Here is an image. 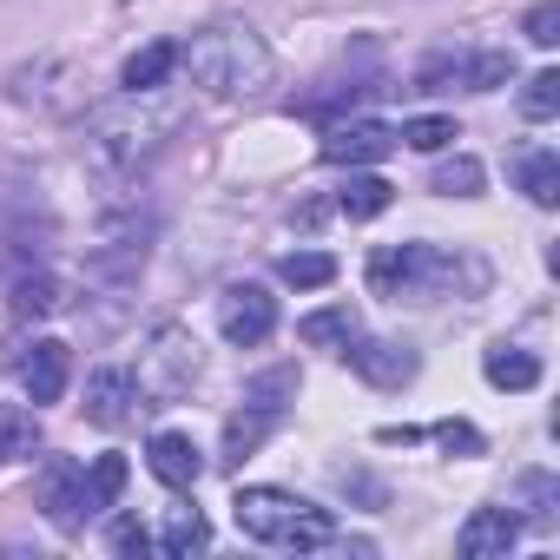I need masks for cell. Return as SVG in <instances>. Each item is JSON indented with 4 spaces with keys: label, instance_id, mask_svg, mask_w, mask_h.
<instances>
[{
    "label": "cell",
    "instance_id": "6da1fadb",
    "mask_svg": "<svg viewBox=\"0 0 560 560\" xmlns=\"http://www.w3.org/2000/svg\"><path fill=\"white\" fill-rule=\"evenodd\" d=\"M172 126H178V113L159 106V93H126V100L93 106V113H86V132H80L86 172L106 178V185L139 178V172L159 159V145L172 139Z\"/></svg>",
    "mask_w": 560,
    "mask_h": 560
},
{
    "label": "cell",
    "instance_id": "7a4b0ae2",
    "mask_svg": "<svg viewBox=\"0 0 560 560\" xmlns=\"http://www.w3.org/2000/svg\"><path fill=\"white\" fill-rule=\"evenodd\" d=\"M370 291L389 298V304L481 298L488 264L475 250H442V244H383V250H370Z\"/></svg>",
    "mask_w": 560,
    "mask_h": 560
},
{
    "label": "cell",
    "instance_id": "3957f363",
    "mask_svg": "<svg viewBox=\"0 0 560 560\" xmlns=\"http://www.w3.org/2000/svg\"><path fill=\"white\" fill-rule=\"evenodd\" d=\"M178 73L205 93V100H257L270 80H277V60L270 47L237 27V21H218V27H198L185 47H178Z\"/></svg>",
    "mask_w": 560,
    "mask_h": 560
},
{
    "label": "cell",
    "instance_id": "277c9868",
    "mask_svg": "<svg viewBox=\"0 0 560 560\" xmlns=\"http://www.w3.org/2000/svg\"><path fill=\"white\" fill-rule=\"evenodd\" d=\"M231 521L257 547H284V553L337 547V514L304 501V494H291V488H237L231 494Z\"/></svg>",
    "mask_w": 560,
    "mask_h": 560
},
{
    "label": "cell",
    "instance_id": "5b68a950",
    "mask_svg": "<svg viewBox=\"0 0 560 560\" xmlns=\"http://www.w3.org/2000/svg\"><path fill=\"white\" fill-rule=\"evenodd\" d=\"M298 402V370L284 363V370H264V376H250L244 383V409L224 422V468H237V462H250L264 442H270V429L284 422V409Z\"/></svg>",
    "mask_w": 560,
    "mask_h": 560
},
{
    "label": "cell",
    "instance_id": "8992f818",
    "mask_svg": "<svg viewBox=\"0 0 560 560\" xmlns=\"http://www.w3.org/2000/svg\"><path fill=\"white\" fill-rule=\"evenodd\" d=\"M198 370H205V350H198V337L185 330V324H159L152 337H145V357H139V389L145 396H159V402H178L191 383H198Z\"/></svg>",
    "mask_w": 560,
    "mask_h": 560
},
{
    "label": "cell",
    "instance_id": "52a82bcc",
    "mask_svg": "<svg viewBox=\"0 0 560 560\" xmlns=\"http://www.w3.org/2000/svg\"><path fill=\"white\" fill-rule=\"evenodd\" d=\"M34 501H40V514H47L60 534H86V521L100 514V501H93V481H86V468H80L73 455H47Z\"/></svg>",
    "mask_w": 560,
    "mask_h": 560
},
{
    "label": "cell",
    "instance_id": "ba28073f",
    "mask_svg": "<svg viewBox=\"0 0 560 560\" xmlns=\"http://www.w3.org/2000/svg\"><path fill=\"white\" fill-rule=\"evenodd\" d=\"M8 370L21 376L27 402H34V409H47V402H60V396H67V370H73V350H67L60 337H34V343H14Z\"/></svg>",
    "mask_w": 560,
    "mask_h": 560
},
{
    "label": "cell",
    "instance_id": "9c48e42d",
    "mask_svg": "<svg viewBox=\"0 0 560 560\" xmlns=\"http://www.w3.org/2000/svg\"><path fill=\"white\" fill-rule=\"evenodd\" d=\"M218 330H224V343L257 350V343L277 330V298H270L264 284H231V291L218 298Z\"/></svg>",
    "mask_w": 560,
    "mask_h": 560
},
{
    "label": "cell",
    "instance_id": "30bf717a",
    "mask_svg": "<svg viewBox=\"0 0 560 560\" xmlns=\"http://www.w3.org/2000/svg\"><path fill=\"white\" fill-rule=\"evenodd\" d=\"M343 363H350L363 383H376V389H402V383H416V370H422V357H416L409 343H396V337H350V343H343Z\"/></svg>",
    "mask_w": 560,
    "mask_h": 560
},
{
    "label": "cell",
    "instance_id": "8fae6325",
    "mask_svg": "<svg viewBox=\"0 0 560 560\" xmlns=\"http://www.w3.org/2000/svg\"><path fill=\"white\" fill-rule=\"evenodd\" d=\"M139 409H152L145 402V389H139V376L132 370H93L86 376V422H100V429H126V422H139Z\"/></svg>",
    "mask_w": 560,
    "mask_h": 560
},
{
    "label": "cell",
    "instance_id": "7c38bea8",
    "mask_svg": "<svg viewBox=\"0 0 560 560\" xmlns=\"http://www.w3.org/2000/svg\"><path fill=\"white\" fill-rule=\"evenodd\" d=\"M402 139H396V126H383V119H337L330 132H324V159L330 165H376V159H389Z\"/></svg>",
    "mask_w": 560,
    "mask_h": 560
},
{
    "label": "cell",
    "instance_id": "4fadbf2b",
    "mask_svg": "<svg viewBox=\"0 0 560 560\" xmlns=\"http://www.w3.org/2000/svg\"><path fill=\"white\" fill-rule=\"evenodd\" d=\"M514 540H521V514H514V508H475V514L462 521V534H455V547H462L468 560H508Z\"/></svg>",
    "mask_w": 560,
    "mask_h": 560
},
{
    "label": "cell",
    "instance_id": "5bb4252c",
    "mask_svg": "<svg viewBox=\"0 0 560 560\" xmlns=\"http://www.w3.org/2000/svg\"><path fill=\"white\" fill-rule=\"evenodd\" d=\"M145 462H152V475H159L165 488H178V494H191V488H198V475H205L198 442H191V435H178V429H159V435L145 442Z\"/></svg>",
    "mask_w": 560,
    "mask_h": 560
},
{
    "label": "cell",
    "instance_id": "9a60e30c",
    "mask_svg": "<svg viewBox=\"0 0 560 560\" xmlns=\"http://www.w3.org/2000/svg\"><path fill=\"white\" fill-rule=\"evenodd\" d=\"M172 73H178V40H152V47H139V54L126 60L119 86H126V93H159Z\"/></svg>",
    "mask_w": 560,
    "mask_h": 560
},
{
    "label": "cell",
    "instance_id": "2e32d148",
    "mask_svg": "<svg viewBox=\"0 0 560 560\" xmlns=\"http://www.w3.org/2000/svg\"><path fill=\"white\" fill-rule=\"evenodd\" d=\"M481 376H488L494 389H514V396H521V389H534V383H540V357H534V350H521V343H494V350L481 357Z\"/></svg>",
    "mask_w": 560,
    "mask_h": 560
},
{
    "label": "cell",
    "instance_id": "e0dca14e",
    "mask_svg": "<svg viewBox=\"0 0 560 560\" xmlns=\"http://www.w3.org/2000/svg\"><path fill=\"white\" fill-rule=\"evenodd\" d=\"M152 547H159V553H172V560H191V553H205V547H211V521H205L198 508H172Z\"/></svg>",
    "mask_w": 560,
    "mask_h": 560
},
{
    "label": "cell",
    "instance_id": "ac0fdd59",
    "mask_svg": "<svg viewBox=\"0 0 560 560\" xmlns=\"http://www.w3.org/2000/svg\"><path fill=\"white\" fill-rule=\"evenodd\" d=\"M389 198H396V185H389V178H376V172H357V165H350V185L337 191V211L363 224V218H383V211H389Z\"/></svg>",
    "mask_w": 560,
    "mask_h": 560
},
{
    "label": "cell",
    "instance_id": "d6986e66",
    "mask_svg": "<svg viewBox=\"0 0 560 560\" xmlns=\"http://www.w3.org/2000/svg\"><path fill=\"white\" fill-rule=\"evenodd\" d=\"M40 448V416L21 409V402H0V468L8 462H27Z\"/></svg>",
    "mask_w": 560,
    "mask_h": 560
},
{
    "label": "cell",
    "instance_id": "ffe728a7",
    "mask_svg": "<svg viewBox=\"0 0 560 560\" xmlns=\"http://www.w3.org/2000/svg\"><path fill=\"white\" fill-rule=\"evenodd\" d=\"M521 191H527L540 211H553V205H560V152H547V145L527 152V159H521Z\"/></svg>",
    "mask_w": 560,
    "mask_h": 560
},
{
    "label": "cell",
    "instance_id": "44dd1931",
    "mask_svg": "<svg viewBox=\"0 0 560 560\" xmlns=\"http://www.w3.org/2000/svg\"><path fill=\"white\" fill-rule=\"evenodd\" d=\"M298 337H304L311 350H343V343L357 337V317H350V304H330V311H311V317L298 324Z\"/></svg>",
    "mask_w": 560,
    "mask_h": 560
},
{
    "label": "cell",
    "instance_id": "7402d4cb",
    "mask_svg": "<svg viewBox=\"0 0 560 560\" xmlns=\"http://www.w3.org/2000/svg\"><path fill=\"white\" fill-rule=\"evenodd\" d=\"M277 277L298 291H324L330 277H337V257L330 250H291V257H277Z\"/></svg>",
    "mask_w": 560,
    "mask_h": 560
},
{
    "label": "cell",
    "instance_id": "603a6c76",
    "mask_svg": "<svg viewBox=\"0 0 560 560\" xmlns=\"http://www.w3.org/2000/svg\"><path fill=\"white\" fill-rule=\"evenodd\" d=\"M67 298H60V284L47 270H27V277H14V317H54Z\"/></svg>",
    "mask_w": 560,
    "mask_h": 560
},
{
    "label": "cell",
    "instance_id": "cb8c5ba5",
    "mask_svg": "<svg viewBox=\"0 0 560 560\" xmlns=\"http://www.w3.org/2000/svg\"><path fill=\"white\" fill-rule=\"evenodd\" d=\"M481 185H488V172H481V159H448V165H435V191L442 198H481Z\"/></svg>",
    "mask_w": 560,
    "mask_h": 560
},
{
    "label": "cell",
    "instance_id": "d4e9b609",
    "mask_svg": "<svg viewBox=\"0 0 560 560\" xmlns=\"http://www.w3.org/2000/svg\"><path fill=\"white\" fill-rule=\"evenodd\" d=\"M553 113H560V73L547 67V73H534V80L521 86V119L540 126V119H553Z\"/></svg>",
    "mask_w": 560,
    "mask_h": 560
},
{
    "label": "cell",
    "instance_id": "484cf974",
    "mask_svg": "<svg viewBox=\"0 0 560 560\" xmlns=\"http://www.w3.org/2000/svg\"><path fill=\"white\" fill-rule=\"evenodd\" d=\"M521 501H527V514H521V521H534V527H553L560 481H553V475H521Z\"/></svg>",
    "mask_w": 560,
    "mask_h": 560
},
{
    "label": "cell",
    "instance_id": "4316f807",
    "mask_svg": "<svg viewBox=\"0 0 560 560\" xmlns=\"http://www.w3.org/2000/svg\"><path fill=\"white\" fill-rule=\"evenodd\" d=\"M396 139H402V145H416V152H442V145H455L462 132H455V119L429 113V119H409V126H402Z\"/></svg>",
    "mask_w": 560,
    "mask_h": 560
},
{
    "label": "cell",
    "instance_id": "83f0119b",
    "mask_svg": "<svg viewBox=\"0 0 560 560\" xmlns=\"http://www.w3.org/2000/svg\"><path fill=\"white\" fill-rule=\"evenodd\" d=\"M462 80H468L475 93H494V86L514 80V54H475V60L462 67Z\"/></svg>",
    "mask_w": 560,
    "mask_h": 560
},
{
    "label": "cell",
    "instance_id": "f1b7e54d",
    "mask_svg": "<svg viewBox=\"0 0 560 560\" xmlns=\"http://www.w3.org/2000/svg\"><path fill=\"white\" fill-rule=\"evenodd\" d=\"M86 481H93V501H100V508H113V501H119V488H126V455H100V462L86 468Z\"/></svg>",
    "mask_w": 560,
    "mask_h": 560
},
{
    "label": "cell",
    "instance_id": "f546056e",
    "mask_svg": "<svg viewBox=\"0 0 560 560\" xmlns=\"http://www.w3.org/2000/svg\"><path fill=\"white\" fill-rule=\"evenodd\" d=\"M422 435H429V442H442L448 455H481V448H488L475 422H435V429H422Z\"/></svg>",
    "mask_w": 560,
    "mask_h": 560
},
{
    "label": "cell",
    "instance_id": "4dcf8cb0",
    "mask_svg": "<svg viewBox=\"0 0 560 560\" xmlns=\"http://www.w3.org/2000/svg\"><path fill=\"white\" fill-rule=\"evenodd\" d=\"M521 34H527L534 47H553V40H560V0H540V8L527 14V27H521Z\"/></svg>",
    "mask_w": 560,
    "mask_h": 560
},
{
    "label": "cell",
    "instance_id": "1f68e13d",
    "mask_svg": "<svg viewBox=\"0 0 560 560\" xmlns=\"http://www.w3.org/2000/svg\"><path fill=\"white\" fill-rule=\"evenodd\" d=\"M106 540H113V553H152V534L139 527V514H119Z\"/></svg>",
    "mask_w": 560,
    "mask_h": 560
}]
</instances>
